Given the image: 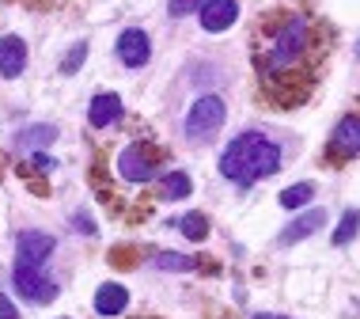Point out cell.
<instances>
[{"label":"cell","instance_id":"cell-19","mask_svg":"<svg viewBox=\"0 0 360 319\" xmlns=\"http://www.w3.org/2000/svg\"><path fill=\"white\" fill-rule=\"evenodd\" d=\"M155 266L160 270H198V263L186 255H174V251H163V255H155Z\"/></svg>","mask_w":360,"mask_h":319},{"label":"cell","instance_id":"cell-10","mask_svg":"<svg viewBox=\"0 0 360 319\" xmlns=\"http://www.w3.org/2000/svg\"><path fill=\"white\" fill-rule=\"evenodd\" d=\"M326 225V213L323 209H307L304 213V217H296V220H292V225L285 228V232H281V236H277V244H300V239H307V236H315V232L319 228H323Z\"/></svg>","mask_w":360,"mask_h":319},{"label":"cell","instance_id":"cell-11","mask_svg":"<svg viewBox=\"0 0 360 319\" xmlns=\"http://www.w3.org/2000/svg\"><path fill=\"white\" fill-rule=\"evenodd\" d=\"M122 118V99L114 92H103L91 99V111H87V122L95 125V130H106V125H114Z\"/></svg>","mask_w":360,"mask_h":319},{"label":"cell","instance_id":"cell-16","mask_svg":"<svg viewBox=\"0 0 360 319\" xmlns=\"http://www.w3.org/2000/svg\"><path fill=\"white\" fill-rule=\"evenodd\" d=\"M179 228H182V236L193 239V244H201V239L209 236V220L201 217V213H186V217L179 220Z\"/></svg>","mask_w":360,"mask_h":319},{"label":"cell","instance_id":"cell-18","mask_svg":"<svg viewBox=\"0 0 360 319\" xmlns=\"http://www.w3.org/2000/svg\"><path fill=\"white\" fill-rule=\"evenodd\" d=\"M356 228H360V209H345L342 213V225H338V232H334V244L338 247L349 244V239L356 236Z\"/></svg>","mask_w":360,"mask_h":319},{"label":"cell","instance_id":"cell-3","mask_svg":"<svg viewBox=\"0 0 360 319\" xmlns=\"http://www.w3.org/2000/svg\"><path fill=\"white\" fill-rule=\"evenodd\" d=\"M224 118H228V106H224L220 95H201V99L190 106V114H186V137L190 141L217 137Z\"/></svg>","mask_w":360,"mask_h":319},{"label":"cell","instance_id":"cell-24","mask_svg":"<svg viewBox=\"0 0 360 319\" xmlns=\"http://www.w3.org/2000/svg\"><path fill=\"white\" fill-rule=\"evenodd\" d=\"M255 319H288V315H274V312H262V315H255Z\"/></svg>","mask_w":360,"mask_h":319},{"label":"cell","instance_id":"cell-7","mask_svg":"<svg viewBox=\"0 0 360 319\" xmlns=\"http://www.w3.org/2000/svg\"><path fill=\"white\" fill-rule=\"evenodd\" d=\"M118 57H122V65H129V69H141V65H148V57H152L148 35H144L141 27H129V31H122V38H118Z\"/></svg>","mask_w":360,"mask_h":319},{"label":"cell","instance_id":"cell-23","mask_svg":"<svg viewBox=\"0 0 360 319\" xmlns=\"http://www.w3.org/2000/svg\"><path fill=\"white\" fill-rule=\"evenodd\" d=\"M34 168H38V171H50V168H57V163L46 156V152H38V156H34Z\"/></svg>","mask_w":360,"mask_h":319},{"label":"cell","instance_id":"cell-13","mask_svg":"<svg viewBox=\"0 0 360 319\" xmlns=\"http://www.w3.org/2000/svg\"><path fill=\"white\" fill-rule=\"evenodd\" d=\"M125 304H129V293H125L122 285H103L99 293H95V312L99 315H122Z\"/></svg>","mask_w":360,"mask_h":319},{"label":"cell","instance_id":"cell-8","mask_svg":"<svg viewBox=\"0 0 360 319\" xmlns=\"http://www.w3.org/2000/svg\"><path fill=\"white\" fill-rule=\"evenodd\" d=\"M198 15H201V27H205L209 35H220L239 19V4L236 0H205Z\"/></svg>","mask_w":360,"mask_h":319},{"label":"cell","instance_id":"cell-25","mask_svg":"<svg viewBox=\"0 0 360 319\" xmlns=\"http://www.w3.org/2000/svg\"><path fill=\"white\" fill-rule=\"evenodd\" d=\"M356 57H360V46H356Z\"/></svg>","mask_w":360,"mask_h":319},{"label":"cell","instance_id":"cell-6","mask_svg":"<svg viewBox=\"0 0 360 319\" xmlns=\"http://www.w3.org/2000/svg\"><path fill=\"white\" fill-rule=\"evenodd\" d=\"M356 152H360V118H356V114H349V118L338 122L326 156L330 160H349V156H356Z\"/></svg>","mask_w":360,"mask_h":319},{"label":"cell","instance_id":"cell-12","mask_svg":"<svg viewBox=\"0 0 360 319\" xmlns=\"http://www.w3.org/2000/svg\"><path fill=\"white\" fill-rule=\"evenodd\" d=\"M23 69H27V46H23V38L4 35V38H0V73H4V76H19Z\"/></svg>","mask_w":360,"mask_h":319},{"label":"cell","instance_id":"cell-15","mask_svg":"<svg viewBox=\"0 0 360 319\" xmlns=\"http://www.w3.org/2000/svg\"><path fill=\"white\" fill-rule=\"evenodd\" d=\"M190 190H193V182H190L186 171H167V179H163V187H160V198L179 201V198H190Z\"/></svg>","mask_w":360,"mask_h":319},{"label":"cell","instance_id":"cell-1","mask_svg":"<svg viewBox=\"0 0 360 319\" xmlns=\"http://www.w3.org/2000/svg\"><path fill=\"white\" fill-rule=\"evenodd\" d=\"M311 54H315V38H311V19L292 12L274 27L269 42L255 54L266 95L277 106H292L307 99L311 92Z\"/></svg>","mask_w":360,"mask_h":319},{"label":"cell","instance_id":"cell-20","mask_svg":"<svg viewBox=\"0 0 360 319\" xmlns=\"http://www.w3.org/2000/svg\"><path fill=\"white\" fill-rule=\"evenodd\" d=\"M84 57H87V46L80 42V46H76V50H69V57L61 61V73H72V69H80V65H84Z\"/></svg>","mask_w":360,"mask_h":319},{"label":"cell","instance_id":"cell-5","mask_svg":"<svg viewBox=\"0 0 360 319\" xmlns=\"http://www.w3.org/2000/svg\"><path fill=\"white\" fill-rule=\"evenodd\" d=\"M12 277H15V289L27 296V301H34V304L57 301V285L42 274V266H31V263H19V258H15Z\"/></svg>","mask_w":360,"mask_h":319},{"label":"cell","instance_id":"cell-21","mask_svg":"<svg viewBox=\"0 0 360 319\" xmlns=\"http://www.w3.org/2000/svg\"><path fill=\"white\" fill-rule=\"evenodd\" d=\"M201 4H205V0H171L167 12L171 15H190V12H201Z\"/></svg>","mask_w":360,"mask_h":319},{"label":"cell","instance_id":"cell-2","mask_svg":"<svg viewBox=\"0 0 360 319\" xmlns=\"http://www.w3.org/2000/svg\"><path fill=\"white\" fill-rule=\"evenodd\" d=\"M277 171H281V149L262 133H239L220 156V175L239 182V187H250V182L277 175Z\"/></svg>","mask_w":360,"mask_h":319},{"label":"cell","instance_id":"cell-17","mask_svg":"<svg viewBox=\"0 0 360 319\" xmlns=\"http://www.w3.org/2000/svg\"><path fill=\"white\" fill-rule=\"evenodd\" d=\"M311 194H315L311 182H296V187L281 190V206H285V209H300V206H307V201H311Z\"/></svg>","mask_w":360,"mask_h":319},{"label":"cell","instance_id":"cell-22","mask_svg":"<svg viewBox=\"0 0 360 319\" xmlns=\"http://www.w3.org/2000/svg\"><path fill=\"white\" fill-rule=\"evenodd\" d=\"M0 319H19V312H15V304L8 301L4 293H0Z\"/></svg>","mask_w":360,"mask_h":319},{"label":"cell","instance_id":"cell-9","mask_svg":"<svg viewBox=\"0 0 360 319\" xmlns=\"http://www.w3.org/2000/svg\"><path fill=\"white\" fill-rule=\"evenodd\" d=\"M15 251H19V263L46 266V258H50V251H53V239L46 236V232H19Z\"/></svg>","mask_w":360,"mask_h":319},{"label":"cell","instance_id":"cell-14","mask_svg":"<svg viewBox=\"0 0 360 319\" xmlns=\"http://www.w3.org/2000/svg\"><path fill=\"white\" fill-rule=\"evenodd\" d=\"M53 141H57V125H27L15 137L19 149H46V144H53Z\"/></svg>","mask_w":360,"mask_h":319},{"label":"cell","instance_id":"cell-4","mask_svg":"<svg viewBox=\"0 0 360 319\" xmlns=\"http://www.w3.org/2000/svg\"><path fill=\"white\" fill-rule=\"evenodd\" d=\"M118 175L125 182H152L160 175V156L148 144H125L118 152Z\"/></svg>","mask_w":360,"mask_h":319}]
</instances>
